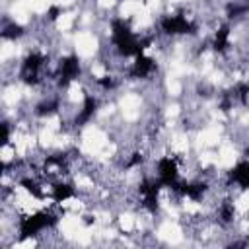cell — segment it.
Returning <instances> with one entry per match:
<instances>
[{
	"instance_id": "cell-1",
	"label": "cell",
	"mask_w": 249,
	"mask_h": 249,
	"mask_svg": "<svg viewBox=\"0 0 249 249\" xmlns=\"http://www.w3.org/2000/svg\"><path fill=\"white\" fill-rule=\"evenodd\" d=\"M230 181L231 183H237L241 189H247L249 187V161L237 163L231 169V173H230Z\"/></svg>"
}]
</instances>
